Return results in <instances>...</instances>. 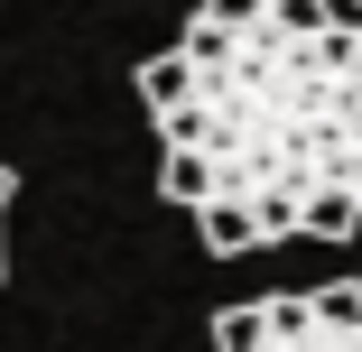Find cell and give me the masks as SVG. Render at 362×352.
<instances>
[{"label": "cell", "mask_w": 362, "mask_h": 352, "mask_svg": "<svg viewBox=\"0 0 362 352\" xmlns=\"http://www.w3.org/2000/svg\"><path fill=\"white\" fill-rule=\"evenodd\" d=\"M139 102L168 149L158 195L214 260L362 232V19L334 0H195Z\"/></svg>", "instance_id": "6da1fadb"}, {"label": "cell", "mask_w": 362, "mask_h": 352, "mask_svg": "<svg viewBox=\"0 0 362 352\" xmlns=\"http://www.w3.org/2000/svg\"><path fill=\"white\" fill-rule=\"evenodd\" d=\"M214 352H362V278L223 306L214 315Z\"/></svg>", "instance_id": "7a4b0ae2"}, {"label": "cell", "mask_w": 362, "mask_h": 352, "mask_svg": "<svg viewBox=\"0 0 362 352\" xmlns=\"http://www.w3.org/2000/svg\"><path fill=\"white\" fill-rule=\"evenodd\" d=\"M10 195H19V176L0 167V214H10ZM0 278H10V250H0Z\"/></svg>", "instance_id": "3957f363"}, {"label": "cell", "mask_w": 362, "mask_h": 352, "mask_svg": "<svg viewBox=\"0 0 362 352\" xmlns=\"http://www.w3.org/2000/svg\"><path fill=\"white\" fill-rule=\"evenodd\" d=\"M353 19H362V10H353Z\"/></svg>", "instance_id": "277c9868"}]
</instances>
